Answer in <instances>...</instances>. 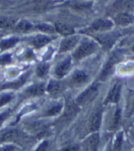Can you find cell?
I'll use <instances>...</instances> for the list:
<instances>
[{"label":"cell","instance_id":"d6986e66","mask_svg":"<svg viewBox=\"0 0 134 151\" xmlns=\"http://www.w3.org/2000/svg\"><path fill=\"white\" fill-rule=\"evenodd\" d=\"M44 92L43 87L41 85H35L28 90V93L31 95H41Z\"/></svg>","mask_w":134,"mask_h":151},{"label":"cell","instance_id":"484cf974","mask_svg":"<svg viewBox=\"0 0 134 151\" xmlns=\"http://www.w3.org/2000/svg\"><path fill=\"white\" fill-rule=\"evenodd\" d=\"M11 99H12L11 95H4V96H2L1 98H0V106H1V105H4V104H7V102H9Z\"/></svg>","mask_w":134,"mask_h":151},{"label":"cell","instance_id":"5b68a950","mask_svg":"<svg viewBox=\"0 0 134 151\" xmlns=\"http://www.w3.org/2000/svg\"><path fill=\"white\" fill-rule=\"evenodd\" d=\"M78 111H79L78 106L74 102L69 101V102H67V104H66L64 116L67 117V118H73L74 116H75V115H76Z\"/></svg>","mask_w":134,"mask_h":151},{"label":"cell","instance_id":"d590c367","mask_svg":"<svg viewBox=\"0 0 134 151\" xmlns=\"http://www.w3.org/2000/svg\"><path fill=\"white\" fill-rule=\"evenodd\" d=\"M109 151H111V150H109Z\"/></svg>","mask_w":134,"mask_h":151},{"label":"cell","instance_id":"ffe728a7","mask_svg":"<svg viewBox=\"0 0 134 151\" xmlns=\"http://www.w3.org/2000/svg\"><path fill=\"white\" fill-rule=\"evenodd\" d=\"M17 40H16V39H10V40H4V41H2L1 43H0V48H2L4 50L11 48L17 43Z\"/></svg>","mask_w":134,"mask_h":151},{"label":"cell","instance_id":"d6a6232c","mask_svg":"<svg viewBox=\"0 0 134 151\" xmlns=\"http://www.w3.org/2000/svg\"><path fill=\"white\" fill-rule=\"evenodd\" d=\"M8 114V113H5V114H1L0 115V125L3 123V121L5 120V118L7 117V115Z\"/></svg>","mask_w":134,"mask_h":151},{"label":"cell","instance_id":"4dcf8cb0","mask_svg":"<svg viewBox=\"0 0 134 151\" xmlns=\"http://www.w3.org/2000/svg\"><path fill=\"white\" fill-rule=\"evenodd\" d=\"M90 6V4H79V3H76L74 5V7L75 8H78V9H84V8H87Z\"/></svg>","mask_w":134,"mask_h":151},{"label":"cell","instance_id":"cb8c5ba5","mask_svg":"<svg viewBox=\"0 0 134 151\" xmlns=\"http://www.w3.org/2000/svg\"><path fill=\"white\" fill-rule=\"evenodd\" d=\"M13 23V20L11 19H0V28H6V27H9Z\"/></svg>","mask_w":134,"mask_h":151},{"label":"cell","instance_id":"7a4b0ae2","mask_svg":"<svg viewBox=\"0 0 134 151\" xmlns=\"http://www.w3.org/2000/svg\"><path fill=\"white\" fill-rule=\"evenodd\" d=\"M97 93H98V90H97V86L94 85L92 87H90L89 89L83 93L81 95L78 97L77 99V103L80 104H85L89 102H91L92 100L95 99V97L97 95Z\"/></svg>","mask_w":134,"mask_h":151},{"label":"cell","instance_id":"9c48e42d","mask_svg":"<svg viewBox=\"0 0 134 151\" xmlns=\"http://www.w3.org/2000/svg\"><path fill=\"white\" fill-rule=\"evenodd\" d=\"M20 132L17 130H11L8 131L0 137V142H6V141H11V140H16L20 137Z\"/></svg>","mask_w":134,"mask_h":151},{"label":"cell","instance_id":"3957f363","mask_svg":"<svg viewBox=\"0 0 134 151\" xmlns=\"http://www.w3.org/2000/svg\"><path fill=\"white\" fill-rule=\"evenodd\" d=\"M112 28V23L109 20H97L92 25V29L95 31H105Z\"/></svg>","mask_w":134,"mask_h":151},{"label":"cell","instance_id":"8fae6325","mask_svg":"<svg viewBox=\"0 0 134 151\" xmlns=\"http://www.w3.org/2000/svg\"><path fill=\"white\" fill-rule=\"evenodd\" d=\"M69 68H70V60L64 61V63H61L57 67V69H56V75L59 78L64 77L66 74V73L69 70Z\"/></svg>","mask_w":134,"mask_h":151},{"label":"cell","instance_id":"f546056e","mask_svg":"<svg viewBox=\"0 0 134 151\" xmlns=\"http://www.w3.org/2000/svg\"><path fill=\"white\" fill-rule=\"evenodd\" d=\"M38 29H41V30H43V31H51V28L50 26H48V25H45V24H42V25H40V26H38L37 27Z\"/></svg>","mask_w":134,"mask_h":151},{"label":"cell","instance_id":"4fadbf2b","mask_svg":"<svg viewBox=\"0 0 134 151\" xmlns=\"http://www.w3.org/2000/svg\"><path fill=\"white\" fill-rule=\"evenodd\" d=\"M55 29L59 33H61L62 35H70L74 32L73 29L71 28V27H69L65 24H62V23H57L55 25Z\"/></svg>","mask_w":134,"mask_h":151},{"label":"cell","instance_id":"6da1fadb","mask_svg":"<svg viewBox=\"0 0 134 151\" xmlns=\"http://www.w3.org/2000/svg\"><path fill=\"white\" fill-rule=\"evenodd\" d=\"M95 50H96V46L93 42L85 41L75 52L74 57L75 60H80L87 55H90L91 53H93L95 51Z\"/></svg>","mask_w":134,"mask_h":151},{"label":"cell","instance_id":"1f68e13d","mask_svg":"<svg viewBox=\"0 0 134 151\" xmlns=\"http://www.w3.org/2000/svg\"><path fill=\"white\" fill-rule=\"evenodd\" d=\"M13 150H14V147H12V146L6 147H3L0 149V151H13Z\"/></svg>","mask_w":134,"mask_h":151},{"label":"cell","instance_id":"ac0fdd59","mask_svg":"<svg viewBox=\"0 0 134 151\" xmlns=\"http://www.w3.org/2000/svg\"><path fill=\"white\" fill-rule=\"evenodd\" d=\"M16 29L19 31L26 32V31H28L31 29V24L28 21H21L17 25Z\"/></svg>","mask_w":134,"mask_h":151},{"label":"cell","instance_id":"4316f807","mask_svg":"<svg viewBox=\"0 0 134 151\" xmlns=\"http://www.w3.org/2000/svg\"><path fill=\"white\" fill-rule=\"evenodd\" d=\"M10 61V56L9 55H5L0 58V63L1 64H6Z\"/></svg>","mask_w":134,"mask_h":151},{"label":"cell","instance_id":"603a6c76","mask_svg":"<svg viewBox=\"0 0 134 151\" xmlns=\"http://www.w3.org/2000/svg\"><path fill=\"white\" fill-rule=\"evenodd\" d=\"M121 144H122V133H120L117 137V138H116V142L114 144V150L119 151L120 149Z\"/></svg>","mask_w":134,"mask_h":151},{"label":"cell","instance_id":"7402d4cb","mask_svg":"<svg viewBox=\"0 0 134 151\" xmlns=\"http://www.w3.org/2000/svg\"><path fill=\"white\" fill-rule=\"evenodd\" d=\"M120 110L118 109L115 113V115H114V119H113V122H112V128L115 129L116 127H118L119 123H120Z\"/></svg>","mask_w":134,"mask_h":151},{"label":"cell","instance_id":"30bf717a","mask_svg":"<svg viewBox=\"0 0 134 151\" xmlns=\"http://www.w3.org/2000/svg\"><path fill=\"white\" fill-rule=\"evenodd\" d=\"M98 144H99V136L98 134H94L87 140V147L91 151H96Z\"/></svg>","mask_w":134,"mask_h":151},{"label":"cell","instance_id":"e0dca14e","mask_svg":"<svg viewBox=\"0 0 134 151\" xmlns=\"http://www.w3.org/2000/svg\"><path fill=\"white\" fill-rule=\"evenodd\" d=\"M87 80V77L86 75L82 73V72H77L74 74L73 76V82L75 83H85Z\"/></svg>","mask_w":134,"mask_h":151},{"label":"cell","instance_id":"8992f818","mask_svg":"<svg viewBox=\"0 0 134 151\" xmlns=\"http://www.w3.org/2000/svg\"><path fill=\"white\" fill-rule=\"evenodd\" d=\"M78 42V38L75 37V38H69V39H65L64 41L62 42L61 45V51H67L72 50Z\"/></svg>","mask_w":134,"mask_h":151},{"label":"cell","instance_id":"2e32d148","mask_svg":"<svg viewBox=\"0 0 134 151\" xmlns=\"http://www.w3.org/2000/svg\"><path fill=\"white\" fill-rule=\"evenodd\" d=\"M115 6L118 9H131L134 6V3L132 1H118L115 3Z\"/></svg>","mask_w":134,"mask_h":151},{"label":"cell","instance_id":"ba28073f","mask_svg":"<svg viewBox=\"0 0 134 151\" xmlns=\"http://www.w3.org/2000/svg\"><path fill=\"white\" fill-rule=\"evenodd\" d=\"M100 124H101V113L97 112L92 116L91 124H90V130L97 131L100 127Z\"/></svg>","mask_w":134,"mask_h":151},{"label":"cell","instance_id":"e575fe53","mask_svg":"<svg viewBox=\"0 0 134 151\" xmlns=\"http://www.w3.org/2000/svg\"><path fill=\"white\" fill-rule=\"evenodd\" d=\"M133 108H134V101H133Z\"/></svg>","mask_w":134,"mask_h":151},{"label":"cell","instance_id":"44dd1931","mask_svg":"<svg viewBox=\"0 0 134 151\" xmlns=\"http://www.w3.org/2000/svg\"><path fill=\"white\" fill-rule=\"evenodd\" d=\"M48 70H49V66L47 64H41L37 68V75L39 77L45 76L48 73Z\"/></svg>","mask_w":134,"mask_h":151},{"label":"cell","instance_id":"836d02e7","mask_svg":"<svg viewBox=\"0 0 134 151\" xmlns=\"http://www.w3.org/2000/svg\"><path fill=\"white\" fill-rule=\"evenodd\" d=\"M132 50L134 51V46H133V48H132Z\"/></svg>","mask_w":134,"mask_h":151},{"label":"cell","instance_id":"9a60e30c","mask_svg":"<svg viewBox=\"0 0 134 151\" xmlns=\"http://www.w3.org/2000/svg\"><path fill=\"white\" fill-rule=\"evenodd\" d=\"M61 91V84L57 82H51L48 85V92L52 95H57Z\"/></svg>","mask_w":134,"mask_h":151},{"label":"cell","instance_id":"277c9868","mask_svg":"<svg viewBox=\"0 0 134 151\" xmlns=\"http://www.w3.org/2000/svg\"><path fill=\"white\" fill-rule=\"evenodd\" d=\"M120 84L117 83L109 92L108 98H106V103H117L120 99Z\"/></svg>","mask_w":134,"mask_h":151},{"label":"cell","instance_id":"f1b7e54d","mask_svg":"<svg viewBox=\"0 0 134 151\" xmlns=\"http://www.w3.org/2000/svg\"><path fill=\"white\" fill-rule=\"evenodd\" d=\"M79 150V147L78 146H71V147H67L62 148L60 151H78Z\"/></svg>","mask_w":134,"mask_h":151},{"label":"cell","instance_id":"52a82bcc","mask_svg":"<svg viewBox=\"0 0 134 151\" xmlns=\"http://www.w3.org/2000/svg\"><path fill=\"white\" fill-rule=\"evenodd\" d=\"M115 21L118 25L127 26V25L130 24L133 21V17L130 15L127 14V13H122V14H120L117 17H116Z\"/></svg>","mask_w":134,"mask_h":151},{"label":"cell","instance_id":"83f0119b","mask_svg":"<svg viewBox=\"0 0 134 151\" xmlns=\"http://www.w3.org/2000/svg\"><path fill=\"white\" fill-rule=\"evenodd\" d=\"M47 146H48V143H47L46 141H44V142H42V143L38 147V148L36 149V151H46Z\"/></svg>","mask_w":134,"mask_h":151},{"label":"cell","instance_id":"d4e9b609","mask_svg":"<svg viewBox=\"0 0 134 151\" xmlns=\"http://www.w3.org/2000/svg\"><path fill=\"white\" fill-rule=\"evenodd\" d=\"M61 108H62V106H61V105L54 106V107H52L51 109L48 110L47 115H54V114H57L61 111Z\"/></svg>","mask_w":134,"mask_h":151},{"label":"cell","instance_id":"7c38bea8","mask_svg":"<svg viewBox=\"0 0 134 151\" xmlns=\"http://www.w3.org/2000/svg\"><path fill=\"white\" fill-rule=\"evenodd\" d=\"M114 60L113 59H110L108 63H106L105 68L103 69L102 73H101V75H100V79L102 80H106V78H108V76L110 74V73L112 72V68H113V65H114Z\"/></svg>","mask_w":134,"mask_h":151},{"label":"cell","instance_id":"5bb4252c","mask_svg":"<svg viewBox=\"0 0 134 151\" xmlns=\"http://www.w3.org/2000/svg\"><path fill=\"white\" fill-rule=\"evenodd\" d=\"M51 41V39L47 38V37H43V36H40V37H37L35 38L33 40H32V44L36 47V48H41L44 45H46L48 42Z\"/></svg>","mask_w":134,"mask_h":151}]
</instances>
